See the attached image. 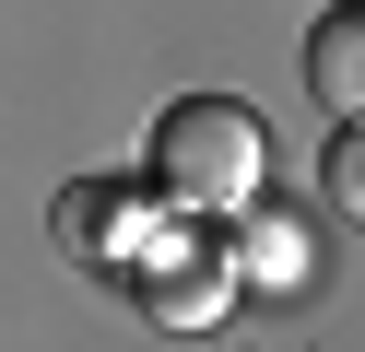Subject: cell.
<instances>
[{"mask_svg":"<svg viewBox=\"0 0 365 352\" xmlns=\"http://www.w3.org/2000/svg\"><path fill=\"white\" fill-rule=\"evenodd\" d=\"M271 176V129L236 94H177L153 117V200L165 211H259Z\"/></svg>","mask_w":365,"mask_h":352,"instance_id":"1","label":"cell"},{"mask_svg":"<svg viewBox=\"0 0 365 352\" xmlns=\"http://www.w3.org/2000/svg\"><path fill=\"white\" fill-rule=\"evenodd\" d=\"M130 294H142L165 329H212L224 294H236V258H224L212 235H189V211H165L153 247H142V270H130Z\"/></svg>","mask_w":365,"mask_h":352,"instance_id":"2","label":"cell"},{"mask_svg":"<svg viewBox=\"0 0 365 352\" xmlns=\"http://www.w3.org/2000/svg\"><path fill=\"white\" fill-rule=\"evenodd\" d=\"M59 247L83 258V270H142V247H153V188H59Z\"/></svg>","mask_w":365,"mask_h":352,"instance_id":"3","label":"cell"},{"mask_svg":"<svg viewBox=\"0 0 365 352\" xmlns=\"http://www.w3.org/2000/svg\"><path fill=\"white\" fill-rule=\"evenodd\" d=\"M224 258H236V294H307V223L294 211H236V235H224Z\"/></svg>","mask_w":365,"mask_h":352,"instance_id":"4","label":"cell"},{"mask_svg":"<svg viewBox=\"0 0 365 352\" xmlns=\"http://www.w3.org/2000/svg\"><path fill=\"white\" fill-rule=\"evenodd\" d=\"M307 82L330 117H365V0H341V12H318L307 36Z\"/></svg>","mask_w":365,"mask_h":352,"instance_id":"5","label":"cell"},{"mask_svg":"<svg viewBox=\"0 0 365 352\" xmlns=\"http://www.w3.org/2000/svg\"><path fill=\"white\" fill-rule=\"evenodd\" d=\"M318 188H330V211H354V223H365V117H341V129H330Z\"/></svg>","mask_w":365,"mask_h":352,"instance_id":"6","label":"cell"}]
</instances>
